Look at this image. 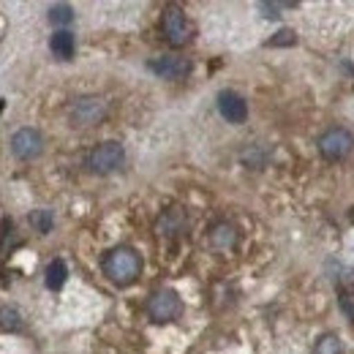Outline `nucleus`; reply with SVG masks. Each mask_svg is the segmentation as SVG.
Here are the masks:
<instances>
[{
	"label": "nucleus",
	"mask_w": 354,
	"mask_h": 354,
	"mask_svg": "<svg viewBox=\"0 0 354 354\" xmlns=\"http://www.w3.org/2000/svg\"><path fill=\"white\" fill-rule=\"evenodd\" d=\"M161 30H164L167 41L172 46L188 44V41H191V33H194V28H191L185 11L177 8V6H167V8H164V14H161Z\"/></svg>",
	"instance_id": "6"
},
{
	"label": "nucleus",
	"mask_w": 354,
	"mask_h": 354,
	"mask_svg": "<svg viewBox=\"0 0 354 354\" xmlns=\"http://www.w3.org/2000/svg\"><path fill=\"white\" fill-rule=\"evenodd\" d=\"M30 226H33L39 234H49L52 226H55L52 210H33V213H30Z\"/></svg>",
	"instance_id": "17"
},
{
	"label": "nucleus",
	"mask_w": 354,
	"mask_h": 354,
	"mask_svg": "<svg viewBox=\"0 0 354 354\" xmlns=\"http://www.w3.org/2000/svg\"><path fill=\"white\" fill-rule=\"evenodd\" d=\"M267 158H270V153H267L262 145H251V147L243 150V164L251 167V169H262L267 164Z\"/></svg>",
	"instance_id": "15"
},
{
	"label": "nucleus",
	"mask_w": 354,
	"mask_h": 354,
	"mask_svg": "<svg viewBox=\"0 0 354 354\" xmlns=\"http://www.w3.org/2000/svg\"><path fill=\"white\" fill-rule=\"evenodd\" d=\"M237 237L240 234H237V229L232 223H216L210 229V245L218 248V251H232L237 245Z\"/></svg>",
	"instance_id": "11"
},
{
	"label": "nucleus",
	"mask_w": 354,
	"mask_h": 354,
	"mask_svg": "<svg viewBox=\"0 0 354 354\" xmlns=\"http://www.w3.org/2000/svg\"><path fill=\"white\" fill-rule=\"evenodd\" d=\"M49 22L57 25L60 30H66V25L74 22V8H71L68 3H57V6H52V8H49Z\"/></svg>",
	"instance_id": "14"
},
{
	"label": "nucleus",
	"mask_w": 354,
	"mask_h": 354,
	"mask_svg": "<svg viewBox=\"0 0 354 354\" xmlns=\"http://www.w3.org/2000/svg\"><path fill=\"white\" fill-rule=\"evenodd\" d=\"M0 330H6V333L22 330V313L17 308H11V306H3L0 308Z\"/></svg>",
	"instance_id": "16"
},
{
	"label": "nucleus",
	"mask_w": 354,
	"mask_h": 354,
	"mask_svg": "<svg viewBox=\"0 0 354 354\" xmlns=\"http://www.w3.org/2000/svg\"><path fill=\"white\" fill-rule=\"evenodd\" d=\"M123 161H126L123 145L115 142V139H109V142H101V145H95L90 150L88 169L93 175H112V172H118L123 167Z\"/></svg>",
	"instance_id": "2"
},
{
	"label": "nucleus",
	"mask_w": 354,
	"mask_h": 354,
	"mask_svg": "<svg viewBox=\"0 0 354 354\" xmlns=\"http://www.w3.org/2000/svg\"><path fill=\"white\" fill-rule=\"evenodd\" d=\"M66 278H68V267H66V262H63V259H52V262L46 265V272H44L46 289H52V292L63 289Z\"/></svg>",
	"instance_id": "12"
},
{
	"label": "nucleus",
	"mask_w": 354,
	"mask_h": 354,
	"mask_svg": "<svg viewBox=\"0 0 354 354\" xmlns=\"http://www.w3.org/2000/svg\"><path fill=\"white\" fill-rule=\"evenodd\" d=\"M104 118H106V101L101 95H80L68 106V120L71 126H80V129L95 126Z\"/></svg>",
	"instance_id": "3"
},
{
	"label": "nucleus",
	"mask_w": 354,
	"mask_h": 354,
	"mask_svg": "<svg viewBox=\"0 0 354 354\" xmlns=\"http://www.w3.org/2000/svg\"><path fill=\"white\" fill-rule=\"evenodd\" d=\"M49 49L57 60H71L77 55V39L71 30H55L49 39Z\"/></svg>",
	"instance_id": "10"
},
{
	"label": "nucleus",
	"mask_w": 354,
	"mask_h": 354,
	"mask_svg": "<svg viewBox=\"0 0 354 354\" xmlns=\"http://www.w3.org/2000/svg\"><path fill=\"white\" fill-rule=\"evenodd\" d=\"M316 147H319L322 158H327V161H344V158L352 156L354 136L349 129L335 126V129H327V131L316 139Z\"/></svg>",
	"instance_id": "4"
},
{
	"label": "nucleus",
	"mask_w": 354,
	"mask_h": 354,
	"mask_svg": "<svg viewBox=\"0 0 354 354\" xmlns=\"http://www.w3.org/2000/svg\"><path fill=\"white\" fill-rule=\"evenodd\" d=\"M150 71L161 80H183L191 74V63L185 57H177V55H164V57L150 60Z\"/></svg>",
	"instance_id": "9"
},
{
	"label": "nucleus",
	"mask_w": 354,
	"mask_h": 354,
	"mask_svg": "<svg viewBox=\"0 0 354 354\" xmlns=\"http://www.w3.org/2000/svg\"><path fill=\"white\" fill-rule=\"evenodd\" d=\"M218 112H221L223 120L232 123V126H240V123L248 120V104L234 90H221L218 93Z\"/></svg>",
	"instance_id": "8"
},
{
	"label": "nucleus",
	"mask_w": 354,
	"mask_h": 354,
	"mask_svg": "<svg viewBox=\"0 0 354 354\" xmlns=\"http://www.w3.org/2000/svg\"><path fill=\"white\" fill-rule=\"evenodd\" d=\"M313 354H344V344H341V338H338V335L324 333V335H319V338H316V344H313Z\"/></svg>",
	"instance_id": "13"
},
{
	"label": "nucleus",
	"mask_w": 354,
	"mask_h": 354,
	"mask_svg": "<svg viewBox=\"0 0 354 354\" xmlns=\"http://www.w3.org/2000/svg\"><path fill=\"white\" fill-rule=\"evenodd\" d=\"M142 272V257L131 245H118L104 257V275L115 286H131Z\"/></svg>",
	"instance_id": "1"
},
{
	"label": "nucleus",
	"mask_w": 354,
	"mask_h": 354,
	"mask_svg": "<svg viewBox=\"0 0 354 354\" xmlns=\"http://www.w3.org/2000/svg\"><path fill=\"white\" fill-rule=\"evenodd\" d=\"M292 44H297L295 30H281V33H275V39H270V46H292Z\"/></svg>",
	"instance_id": "18"
},
{
	"label": "nucleus",
	"mask_w": 354,
	"mask_h": 354,
	"mask_svg": "<svg viewBox=\"0 0 354 354\" xmlns=\"http://www.w3.org/2000/svg\"><path fill=\"white\" fill-rule=\"evenodd\" d=\"M341 308H344V313H346L349 319H354V295H349V292L341 295Z\"/></svg>",
	"instance_id": "19"
},
{
	"label": "nucleus",
	"mask_w": 354,
	"mask_h": 354,
	"mask_svg": "<svg viewBox=\"0 0 354 354\" xmlns=\"http://www.w3.org/2000/svg\"><path fill=\"white\" fill-rule=\"evenodd\" d=\"M183 313V300L175 289H158L150 295L147 300V316L156 322V324H169L175 322L177 316Z\"/></svg>",
	"instance_id": "5"
},
{
	"label": "nucleus",
	"mask_w": 354,
	"mask_h": 354,
	"mask_svg": "<svg viewBox=\"0 0 354 354\" xmlns=\"http://www.w3.org/2000/svg\"><path fill=\"white\" fill-rule=\"evenodd\" d=\"M11 153L19 161H36L44 153V136L36 129H19L11 136Z\"/></svg>",
	"instance_id": "7"
}]
</instances>
